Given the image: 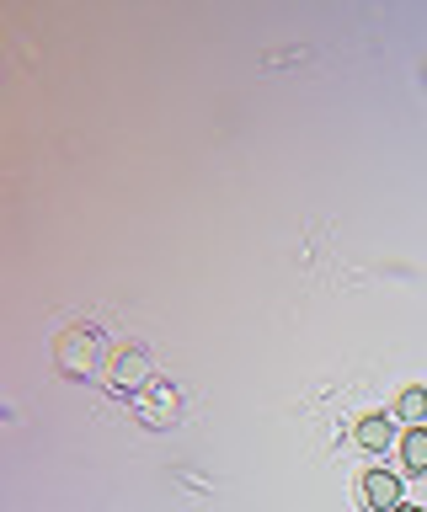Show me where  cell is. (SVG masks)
Here are the masks:
<instances>
[{
    "instance_id": "obj_1",
    "label": "cell",
    "mask_w": 427,
    "mask_h": 512,
    "mask_svg": "<svg viewBox=\"0 0 427 512\" xmlns=\"http://www.w3.org/2000/svg\"><path fill=\"white\" fill-rule=\"evenodd\" d=\"M102 384H107V395L134 400L150 384V347L145 342H113L102 358Z\"/></svg>"
},
{
    "instance_id": "obj_2",
    "label": "cell",
    "mask_w": 427,
    "mask_h": 512,
    "mask_svg": "<svg viewBox=\"0 0 427 512\" xmlns=\"http://www.w3.org/2000/svg\"><path fill=\"white\" fill-rule=\"evenodd\" d=\"M102 331L97 326H70V331H59V342H54V363H59V374H70V379H91V374H102Z\"/></svg>"
},
{
    "instance_id": "obj_3",
    "label": "cell",
    "mask_w": 427,
    "mask_h": 512,
    "mask_svg": "<svg viewBox=\"0 0 427 512\" xmlns=\"http://www.w3.org/2000/svg\"><path fill=\"white\" fill-rule=\"evenodd\" d=\"M134 416H139L145 427H171V422L182 416V390H177L171 379H150L145 390L134 395Z\"/></svg>"
},
{
    "instance_id": "obj_4",
    "label": "cell",
    "mask_w": 427,
    "mask_h": 512,
    "mask_svg": "<svg viewBox=\"0 0 427 512\" xmlns=\"http://www.w3.org/2000/svg\"><path fill=\"white\" fill-rule=\"evenodd\" d=\"M358 496H363L369 512H395L406 502V480H401V470H363Z\"/></svg>"
},
{
    "instance_id": "obj_5",
    "label": "cell",
    "mask_w": 427,
    "mask_h": 512,
    "mask_svg": "<svg viewBox=\"0 0 427 512\" xmlns=\"http://www.w3.org/2000/svg\"><path fill=\"white\" fill-rule=\"evenodd\" d=\"M353 443L363 448V454H390L395 443V416L390 411H369V416H358L353 422Z\"/></svg>"
},
{
    "instance_id": "obj_6",
    "label": "cell",
    "mask_w": 427,
    "mask_h": 512,
    "mask_svg": "<svg viewBox=\"0 0 427 512\" xmlns=\"http://www.w3.org/2000/svg\"><path fill=\"white\" fill-rule=\"evenodd\" d=\"M395 448H401V475H427V422L406 427Z\"/></svg>"
},
{
    "instance_id": "obj_7",
    "label": "cell",
    "mask_w": 427,
    "mask_h": 512,
    "mask_svg": "<svg viewBox=\"0 0 427 512\" xmlns=\"http://www.w3.org/2000/svg\"><path fill=\"white\" fill-rule=\"evenodd\" d=\"M390 416H395V422H406V427H422L427 422V384H406V390L395 395Z\"/></svg>"
},
{
    "instance_id": "obj_8",
    "label": "cell",
    "mask_w": 427,
    "mask_h": 512,
    "mask_svg": "<svg viewBox=\"0 0 427 512\" xmlns=\"http://www.w3.org/2000/svg\"><path fill=\"white\" fill-rule=\"evenodd\" d=\"M395 512H427V507H411V502H401V507H395Z\"/></svg>"
}]
</instances>
